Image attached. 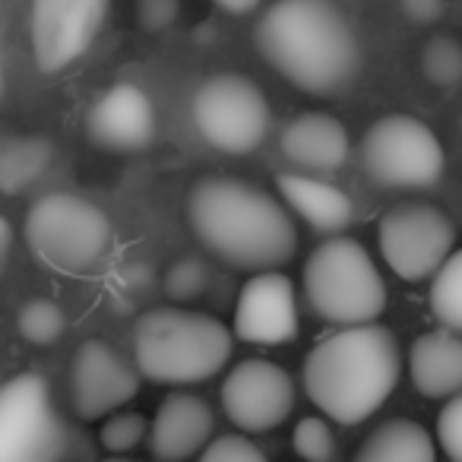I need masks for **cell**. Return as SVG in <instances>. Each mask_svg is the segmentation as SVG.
<instances>
[{"label":"cell","mask_w":462,"mask_h":462,"mask_svg":"<svg viewBox=\"0 0 462 462\" xmlns=\"http://www.w3.org/2000/svg\"><path fill=\"white\" fill-rule=\"evenodd\" d=\"M266 64L310 96H339L361 73V42L333 0H276L257 26Z\"/></svg>","instance_id":"obj_1"},{"label":"cell","mask_w":462,"mask_h":462,"mask_svg":"<svg viewBox=\"0 0 462 462\" xmlns=\"http://www.w3.org/2000/svg\"><path fill=\"white\" fill-rule=\"evenodd\" d=\"M199 245L235 270H276L298 251V231L279 199L238 178H203L187 199Z\"/></svg>","instance_id":"obj_2"},{"label":"cell","mask_w":462,"mask_h":462,"mask_svg":"<svg viewBox=\"0 0 462 462\" xmlns=\"http://www.w3.org/2000/svg\"><path fill=\"white\" fill-rule=\"evenodd\" d=\"M399 346L393 329L352 323L320 339L304 358V390L310 402L339 424L371 418L399 380Z\"/></svg>","instance_id":"obj_3"},{"label":"cell","mask_w":462,"mask_h":462,"mask_svg":"<svg viewBox=\"0 0 462 462\" xmlns=\"http://www.w3.org/2000/svg\"><path fill=\"white\" fill-rule=\"evenodd\" d=\"M231 358V329L209 314L155 308L134 327L136 371L152 383H203Z\"/></svg>","instance_id":"obj_4"},{"label":"cell","mask_w":462,"mask_h":462,"mask_svg":"<svg viewBox=\"0 0 462 462\" xmlns=\"http://www.w3.org/2000/svg\"><path fill=\"white\" fill-rule=\"evenodd\" d=\"M304 298L320 320L352 327L371 323L386 308V285L371 254L355 238H329L304 266Z\"/></svg>","instance_id":"obj_5"},{"label":"cell","mask_w":462,"mask_h":462,"mask_svg":"<svg viewBox=\"0 0 462 462\" xmlns=\"http://www.w3.org/2000/svg\"><path fill=\"white\" fill-rule=\"evenodd\" d=\"M23 235L35 257L58 273H89L105 260L115 241L108 216L77 193H45L23 222Z\"/></svg>","instance_id":"obj_6"},{"label":"cell","mask_w":462,"mask_h":462,"mask_svg":"<svg viewBox=\"0 0 462 462\" xmlns=\"http://www.w3.org/2000/svg\"><path fill=\"white\" fill-rule=\"evenodd\" d=\"M361 165L367 178L393 190H421L440 180L443 146L424 121L411 115H386L367 127L361 140Z\"/></svg>","instance_id":"obj_7"},{"label":"cell","mask_w":462,"mask_h":462,"mask_svg":"<svg viewBox=\"0 0 462 462\" xmlns=\"http://www.w3.org/2000/svg\"><path fill=\"white\" fill-rule=\"evenodd\" d=\"M67 428L42 374L0 383V462H48L67 453Z\"/></svg>","instance_id":"obj_8"},{"label":"cell","mask_w":462,"mask_h":462,"mask_svg":"<svg viewBox=\"0 0 462 462\" xmlns=\"http://www.w3.org/2000/svg\"><path fill=\"white\" fill-rule=\"evenodd\" d=\"M193 124L212 149L245 155L266 140L270 105L247 77L218 73L206 79L193 96Z\"/></svg>","instance_id":"obj_9"},{"label":"cell","mask_w":462,"mask_h":462,"mask_svg":"<svg viewBox=\"0 0 462 462\" xmlns=\"http://www.w3.org/2000/svg\"><path fill=\"white\" fill-rule=\"evenodd\" d=\"M380 254L405 282H421L456 251V228L449 216L428 203H402L377 225Z\"/></svg>","instance_id":"obj_10"},{"label":"cell","mask_w":462,"mask_h":462,"mask_svg":"<svg viewBox=\"0 0 462 462\" xmlns=\"http://www.w3.org/2000/svg\"><path fill=\"white\" fill-rule=\"evenodd\" d=\"M111 0H32L29 35L42 73H60L92 48Z\"/></svg>","instance_id":"obj_11"},{"label":"cell","mask_w":462,"mask_h":462,"mask_svg":"<svg viewBox=\"0 0 462 462\" xmlns=\"http://www.w3.org/2000/svg\"><path fill=\"white\" fill-rule=\"evenodd\" d=\"M291 405H295L291 377L273 361H238L222 383L225 415L245 434H263L279 428L291 415Z\"/></svg>","instance_id":"obj_12"},{"label":"cell","mask_w":462,"mask_h":462,"mask_svg":"<svg viewBox=\"0 0 462 462\" xmlns=\"http://www.w3.org/2000/svg\"><path fill=\"white\" fill-rule=\"evenodd\" d=\"M140 393V374L130 367L117 348L102 339H89L73 352L70 399L79 418H105Z\"/></svg>","instance_id":"obj_13"},{"label":"cell","mask_w":462,"mask_h":462,"mask_svg":"<svg viewBox=\"0 0 462 462\" xmlns=\"http://www.w3.org/2000/svg\"><path fill=\"white\" fill-rule=\"evenodd\" d=\"M235 336L257 346H279L298 336V308L291 279L276 270H257L247 279L235 308Z\"/></svg>","instance_id":"obj_14"},{"label":"cell","mask_w":462,"mask_h":462,"mask_svg":"<svg viewBox=\"0 0 462 462\" xmlns=\"http://www.w3.org/2000/svg\"><path fill=\"white\" fill-rule=\"evenodd\" d=\"M89 140L111 152H136L149 146L155 134V108L149 96L134 83L111 86L89 108L86 117Z\"/></svg>","instance_id":"obj_15"},{"label":"cell","mask_w":462,"mask_h":462,"mask_svg":"<svg viewBox=\"0 0 462 462\" xmlns=\"http://www.w3.org/2000/svg\"><path fill=\"white\" fill-rule=\"evenodd\" d=\"M212 428H216V418L203 399L193 393H171L155 411L152 428H146L149 453L165 462L190 459L206 447Z\"/></svg>","instance_id":"obj_16"},{"label":"cell","mask_w":462,"mask_h":462,"mask_svg":"<svg viewBox=\"0 0 462 462\" xmlns=\"http://www.w3.org/2000/svg\"><path fill=\"white\" fill-rule=\"evenodd\" d=\"M282 146L285 159L291 165L304 168L308 174H327L346 165L348 159V130L342 121L323 111H310L301 115L282 130Z\"/></svg>","instance_id":"obj_17"},{"label":"cell","mask_w":462,"mask_h":462,"mask_svg":"<svg viewBox=\"0 0 462 462\" xmlns=\"http://www.w3.org/2000/svg\"><path fill=\"white\" fill-rule=\"evenodd\" d=\"M409 377L421 396L447 399L462 386V342L456 329H434L411 342Z\"/></svg>","instance_id":"obj_18"},{"label":"cell","mask_w":462,"mask_h":462,"mask_svg":"<svg viewBox=\"0 0 462 462\" xmlns=\"http://www.w3.org/2000/svg\"><path fill=\"white\" fill-rule=\"evenodd\" d=\"M276 184H279V193L285 197V203H289L304 222L314 225L317 231L339 235V231H346L348 225H352V216H355L352 199L336 184L310 178V174H279Z\"/></svg>","instance_id":"obj_19"},{"label":"cell","mask_w":462,"mask_h":462,"mask_svg":"<svg viewBox=\"0 0 462 462\" xmlns=\"http://www.w3.org/2000/svg\"><path fill=\"white\" fill-rule=\"evenodd\" d=\"M437 456L434 440L428 430L415 421H386L365 440V447L355 449L358 462H430Z\"/></svg>","instance_id":"obj_20"},{"label":"cell","mask_w":462,"mask_h":462,"mask_svg":"<svg viewBox=\"0 0 462 462\" xmlns=\"http://www.w3.org/2000/svg\"><path fill=\"white\" fill-rule=\"evenodd\" d=\"M54 146L42 136H0V193H23L51 168Z\"/></svg>","instance_id":"obj_21"},{"label":"cell","mask_w":462,"mask_h":462,"mask_svg":"<svg viewBox=\"0 0 462 462\" xmlns=\"http://www.w3.org/2000/svg\"><path fill=\"white\" fill-rule=\"evenodd\" d=\"M430 285V310L447 329L459 333L462 327V254H449L434 273Z\"/></svg>","instance_id":"obj_22"},{"label":"cell","mask_w":462,"mask_h":462,"mask_svg":"<svg viewBox=\"0 0 462 462\" xmlns=\"http://www.w3.org/2000/svg\"><path fill=\"white\" fill-rule=\"evenodd\" d=\"M16 327H20L23 339L32 342V346H51L64 333V310L48 298H32V301L23 304Z\"/></svg>","instance_id":"obj_23"},{"label":"cell","mask_w":462,"mask_h":462,"mask_svg":"<svg viewBox=\"0 0 462 462\" xmlns=\"http://www.w3.org/2000/svg\"><path fill=\"white\" fill-rule=\"evenodd\" d=\"M421 67L424 77L430 83L443 86V89H453L462 77V51L449 35H434V39L424 45L421 54Z\"/></svg>","instance_id":"obj_24"},{"label":"cell","mask_w":462,"mask_h":462,"mask_svg":"<svg viewBox=\"0 0 462 462\" xmlns=\"http://www.w3.org/2000/svg\"><path fill=\"white\" fill-rule=\"evenodd\" d=\"M146 437V418L140 411H117V415H105V424L98 430V440L108 453H130L136 449Z\"/></svg>","instance_id":"obj_25"},{"label":"cell","mask_w":462,"mask_h":462,"mask_svg":"<svg viewBox=\"0 0 462 462\" xmlns=\"http://www.w3.org/2000/svg\"><path fill=\"white\" fill-rule=\"evenodd\" d=\"M209 285V270L203 260L197 257H180L171 270L165 273V291L174 301H190V298L203 295Z\"/></svg>","instance_id":"obj_26"},{"label":"cell","mask_w":462,"mask_h":462,"mask_svg":"<svg viewBox=\"0 0 462 462\" xmlns=\"http://www.w3.org/2000/svg\"><path fill=\"white\" fill-rule=\"evenodd\" d=\"M295 453L310 462H327L336 456L333 430L323 418H301L295 428Z\"/></svg>","instance_id":"obj_27"},{"label":"cell","mask_w":462,"mask_h":462,"mask_svg":"<svg viewBox=\"0 0 462 462\" xmlns=\"http://www.w3.org/2000/svg\"><path fill=\"white\" fill-rule=\"evenodd\" d=\"M199 459L203 462H263V449L251 440V437L241 434H222L216 440H206V447L199 449Z\"/></svg>","instance_id":"obj_28"},{"label":"cell","mask_w":462,"mask_h":462,"mask_svg":"<svg viewBox=\"0 0 462 462\" xmlns=\"http://www.w3.org/2000/svg\"><path fill=\"white\" fill-rule=\"evenodd\" d=\"M437 443L447 453V459L459 462L462 459V399L459 393L447 396L440 418H437Z\"/></svg>","instance_id":"obj_29"},{"label":"cell","mask_w":462,"mask_h":462,"mask_svg":"<svg viewBox=\"0 0 462 462\" xmlns=\"http://www.w3.org/2000/svg\"><path fill=\"white\" fill-rule=\"evenodd\" d=\"M136 16L146 32H168L180 16V0H136Z\"/></svg>","instance_id":"obj_30"},{"label":"cell","mask_w":462,"mask_h":462,"mask_svg":"<svg viewBox=\"0 0 462 462\" xmlns=\"http://www.w3.org/2000/svg\"><path fill=\"white\" fill-rule=\"evenodd\" d=\"M402 10L415 23H434L443 16V0H402Z\"/></svg>","instance_id":"obj_31"},{"label":"cell","mask_w":462,"mask_h":462,"mask_svg":"<svg viewBox=\"0 0 462 462\" xmlns=\"http://www.w3.org/2000/svg\"><path fill=\"white\" fill-rule=\"evenodd\" d=\"M10 247H14V228L4 216H0V276L7 270V260H10Z\"/></svg>","instance_id":"obj_32"},{"label":"cell","mask_w":462,"mask_h":462,"mask_svg":"<svg viewBox=\"0 0 462 462\" xmlns=\"http://www.w3.org/2000/svg\"><path fill=\"white\" fill-rule=\"evenodd\" d=\"M216 7H222L231 16H247L260 7V0H216Z\"/></svg>","instance_id":"obj_33"},{"label":"cell","mask_w":462,"mask_h":462,"mask_svg":"<svg viewBox=\"0 0 462 462\" xmlns=\"http://www.w3.org/2000/svg\"><path fill=\"white\" fill-rule=\"evenodd\" d=\"M0 7H4V0H0ZM0 96H4V39H0Z\"/></svg>","instance_id":"obj_34"}]
</instances>
